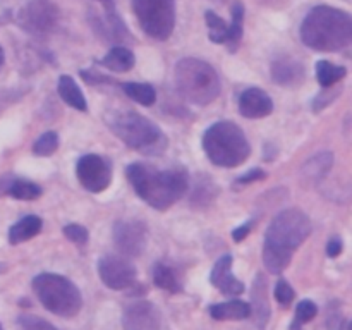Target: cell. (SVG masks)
Wrapping results in <instances>:
<instances>
[{
  "label": "cell",
  "instance_id": "14",
  "mask_svg": "<svg viewBox=\"0 0 352 330\" xmlns=\"http://www.w3.org/2000/svg\"><path fill=\"white\" fill-rule=\"evenodd\" d=\"M210 282L226 296H239L244 292L243 282L237 280L232 275V256L230 254H226V256L217 260L212 275H210Z\"/></svg>",
  "mask_w": 352,
  "mask_h": 330
},
{
  "label": "cell",
  "instance_id": "34",
  "mask_svg": "<svg viewBox=\"0 0 352 330\" xmlns=\"http://www.w3.org/2000/svg\"><path fill=\"white\" fill-rule=\"evenodd\" d=\"M64 234L67 239H71L72 243L76 244H86L88 243V230L82 226H78V223H69V226L64 227Z\"/></svg>",
  "mask_w": 352,
  "mask_h": 330
},
{
  "label": "cell",
  "instance_id": "23",
  "mask_svg": "<svg viewBox=\"0 0 352 330\" xmlns=\"http://www.w3.org/2000/svg\"><path fill=\"white\" fill-rule=\"evenodd\" d=\"M153 282L157 287L165 289V291L177 292L181 291V284H179L177 274H175L174 268L167 263H157L153 270Z\"/></svg>",
  "mask_w": 352,
  "mask_h": 330
},
{
  "label": "cell",
  "instance_id": "36",
  "mask_svg": "<svg viewBox=\"0 0 352 330\" xmlns=\"http://www.w3.org/2000/svg\"><path fill=\"white\" fill-rule=\"evenodd\" d=\"M340 253H342V241H340V237H333V239H330V243L327 244V254H329L330 258H337Z\"/></svg>",
  "mask_w": 352,
  "mask_h": 330
},
{
  "label": "cell",
  "instance_id": "8",
  "mask_svg": "<svg viewBox=\"0 0 352 330\" xmlns=\"http://www.w3.org/2000/svg\"><path fill=\"white\" fill-rule=\"evenodd\" d=\"M133 10L148 36L158 41L170 38L175 28L174 0H133Z\"/></svg>",
  "mask_w": 352,
  "mask_h": 330
},
{
  "label": "cell",
  "instance_id": "10",
  "mask_svg": "<svg viewBox=\"0 0 352 330\" xmlns=\"http://www.w3.org/2000/svg\"><path fill=\"white\" fill-rule=\"evenodd\" d=\"M76 174L82 188L91 192H102L112 182V170L110 165L98 155H85L78 160Z\"/></svg>",
  "mask_w": 352,
  "mask_h": 330
},
{
  "label": "cell",
  "instance_id": "19",
  "mask_svg": "<svg viewBox=\"0 0 352 330\" xmlns=\"http://www.w3.org/2000/svg\"><path fill=\"white\" fill-rule=\"evenodd\" d=\"M41 227H43V222H41L40 217L36 215L24 217V219H21L19 222H16L9 229V243L19 244V243H24V241L33 239L34 236L40 234Z\"/></svg>",
  "mask_w": 352,
  "mask_h": 330
},
{
  "label": "cell",
  "instance_id": "9",
  "mask_svg": "<svg viewBox=\"0 0 352 330\" xmlns=\"http://www.w3.org/2000/svg\"><path fill=\"white\" fill-rule=\"evenodd\" d=\"M17 23L33 36H45L57 28L58 9L48 0H31L17 14Z\"/></svg>",
  "mask_w": 352,
  "mask_h": 330
},
{
  "label": "cell",
  "instance_id": "35",
  "mask_svg": "<svg viewBox=\"0 0 352 330\" xmlns=\"http://www.w3.org/2000/svg\"><path fill=\"white\" fill-rule=\"evenodd\" d=\"M265 177H267V174H265L261 168H253V170H250L248 174L241 175L239 182H241V184H250V182L261 181V179H265Z\"/></svg>",
  "mask_w": 352,
  "mask_h": 330
},
{
  "label": "cell",
  "instance_id": "32",
  "mask_svg": "<svg viewBox=\"0 0 352 330\" xmlns=\"http://www.w3.org/2000/svg\"><path fill=\"white\" fill-rule=\"evenodd\" d=\"M274 294H275V299H277L282 306H289L296 298L294 289H292L291 284H289L287 280H284V278H280V280L277 282Z\"/></svg>",
  "mask_w": 352,
  "mask_h": 330
},
{
  "label": "cell",
  "instance_id": "40",
  "mask_svg": "<svg viewBox=\"0 0 352 330\" xmlns=\"http://www.w3.org/2000/svg\"><path fill=\"white\" fill-rule=\"evenodd\" d=\"M0 330H3V327H2V323H0Z\"/></svg>",
  "mask_w": 352,
  "mask_h": 330
},
{
  "label": "cell",
  "instance_id": "25",
  "mask_svg": "<svg viewBox=\"0 0 352 330\" xmlns=\"http://www.w3.org/2000/svg\"><path fill=\"white\" fill-rule=\"evenodd\" d=\"M124 91L131 100L144 107L153 105L155 100H157V91H155L153 86L146 85V82H126Z\"/></svg>",
  "mask_w": 352,
  "mask_h": 330
},
{
  "label": "cell",
  "instance_id": "2",
  "mask_svg": "<svg viewBox=\"0 0 352 330\" xmlns=\"http://www.w3.org/2000/svg\"><path fill=\"white\" fill-rule=\"evenodd\" d=\"M301 40L313 50L352 57V16L330 6L313 7L301 24Z\"/></svg>",
  "mask_w": 352,
  "mask_h": 330
},
{
  "label": "cell",
  "instance_id": "21",
  "mask_svg": "<svg viewBox=\"0 0 352 330\" xmlns=\"http://www.w3.org/2000/svg\"><path fill=\"white\" fill-rule=\"evenodd\" d=\"M136 58L134 54L126 47H113L105 57L102 58V65L113 72H127L134 67Z\"/></svg>",
  "mask_w": 352,
  "mask_h": 330
},
{
  "label": "cell",
  "instance_id": "24",
  "mask_svg": "<svg viewBox=\"0 0 352 330\" xmlns=\"http://www.w3.org/2000/svg\"><path fill=\"white\" fill-rule=\"evenodd\" d=\"M346 74L347 71L342 65H336L329 60H320L316 64V78H318V82L323 88L337 85Z\"/></svg>",
  "mask_w": 352,
  "mask_h": 330
},
{
  "label": "cell",
  "instance_id": "30",
  "mask_svg": "<svg viewBox=\"0 0 352 330\" xmlns=\"http://www.w3.org/2000/svg\"><path fill=\"white\" fill-rule=\"evenodd\" d=\"M58 148V136L57 133H45L41 134L36 140V143L33 144V153L38 157H50L52 153H55Z\"/></svg>",
  "mask_w": 352,
  "mask_h": 330
},
{
  "label": "cell",
  "instance_id": "26",
  "mask_svg": "<svg viewBox=\"0 0 352 330\" xmlns=\"http://www.w3.org/2000/svg\"><path fill=\"white\" fill-rule=\"evenodd\" d=\"M206 26H208V36L213 43H227L229 41V24L222 19L220 16H217L213 10H206L205 14Z\"/></svg>",
  "mask_w": 352,
  "mask_h": 330
},
{
  "label": "cell",
  "instance_id": "28",
  "mask_svg": "<svg viewBox=\"0 0 352 330\" xmlns=\"http://www.w3.org/2000/svg\"><path fill=\"white\" fill-rule=\"evenodd\" d=\"M243 19H244V7L241 2H236L232 6V23L229 24V50H236L243 38Z\"/></svg>",
  "mask_w": 352,
  "mask_h": 330
},
{
  "label": "cell",
  "instance_id": "22",
  "mask_svg": "<svg viewBox=\"0 0 352 330\" xmlns=\"http://www.w3.org/2000/svg\"><path fill=\"white\" fill-rule=\"evenodd\" d=\"M332 165L333 155L330 151H322V153L315 155V157L306 162L305 167H302V174L309 181H320V179H323L329 174Z\"/></svg>",
  "mask_w": 352,
  "mask_h": 330
},
{
  "label": "cell",
  "instance_id": "13",
  "mask_svg": "<svg viewBox=\"0 0 352 330\" xmlns=\"http://www.w3.org/2000/svg\"><path fill=\"white\" fill-rule=\"evenodd\" d=\"M124 330H162V315L150 301H138L124 309Z\"/></svg>",
  "mask_w": 352,
  "mask_h": 330
},
{
  "label": "cell",
  "instance_id": "38",
  "mask_svg": "<svg viewBox=\"0 0 352 330\" xmlns=\"http://www.w3.org/2000/svg\"><path fill=\"white\" fill-rule=\"evenodd\" d=\"M2 64H3V50L2 47H0V67H2Z\"/></svg>",
  "mask_w": 352,
  "mask_h": 330
},
{
  "label": "cell",
  "instance_id": "29",
  "mask_svg": "<svg viewBox=\"0 0 352 330\" xmlns=\"http://www.w3.org/2000/svg\"><path fill=\"white\" fill-rule=\"evenodd\" d=\"M318 313V306L311 301V299H302L299 301L298 308H296V318L294 323L291 325V330H301V325L311 322Z\"/></svg>",
  "mask_w": 352,
  "mask_h": 330
},
{
  "label": "cell",
  "instance_id": "27",
  "mask_svg": "<svg viewBox=\"0 0 352 330\" xmlns=\"http://www.w3.org/2000/svg\"><path fill=\"white\" fill-rule=\"evenodd\" d=\"M7 195L12 196L16 199H24V201H30V199H36L41 196V188L34 182L30 181H21V179H14L9 186H7Z\"/></svg>",
  "mask_w": 352,
  "mask_h": 330
},
{
  "label": "cell",
  "instance_id": "31",
  "mask_svg": "<svg viewBox=\"0 0 352 330\" xmlns=\"http://www.w3.org/2000/svg\"><path fill=\"white\" fill-rule=\"evenodd\" d=\"M340 91H342L340 86H337V88H332V86L325 88V91L318 93V95L315 96V100H313V110H315V112H320V110L325 109L327 105H330V103L340 95Z\"/></svg>",
  "mask_w": 352,
  "mask_h": 330
},
{
  "label": "cell",
  "instance_id": "4",
  "mask_svg": "<svg viewBox=\"0 0 352 330\" xmlns=\"http://www.w3.org/2000/svg\"><path fill=\"white\" fill-rule=\"evenodd\" d=\"M105 120L120 141L140 153L162 155L167 150V138L164 131L140 113L131 110H110Z\"/></svg>",
  "mask_w": 352,
  "mask_h": 330
},
{
  "label": "cell",
  "instance_id": "18",
  "mask_svg": "<svg viewBox=\"0 0 352 330\" xmlns=\"http://www.w3.org/2000/svg\"><path fill=\"white\" fill-rule=\"evenodd\" d=\"M210 315L213 320L219 322H227V320H244L251 316V306L250 302H244L241 299H234V301L219 302V305L210 306Z\"/></svg>",
  "mask_w": 352,
  "mask_h": 330
},
{
  "label": "cell",
  "instance_id": "6",
  "mask_svg": "<svg viewBox=\"0 0 352 330\" xmlns=\"http://www.w3.org/2000/svg\"><path fill=\"white\" fill-rule=\"evenodd\" d=\"M175 85L179 91L195 105H208L220 95V78L205 60L186 57L175 65Z\"/></svg>",
  "mask_w": 352,
  "mask_h": 330
},
{
  "label": "cell",
  "instance_id": "41",
  "mask_svg": "<svg viewBox=\"0 0 352 330\" xmlns=\"http://www.w3.org/2000/svg\"><path fill=\"white\" fill-rule=\"evenodd\" d=\"M219 2H226V0H219Z\"/></svg>",
  "mask_w": 352,
  "mask_h": 330
},
{
  "label": "cell",
  "instance_id": "3",
  "mask_svg": "<svg viewBox=\"0 0 352 330\" xmlns=\"http://www.w3.org/2000/svg\"><path fill=\"white\" fill-rule=\"evenodd\" d=\"M131 186L141 199L155 210H167L188 191V175L182 170H157L144 164H131L126 168Z\"/></svg>",
  "mask_w": 352,
  "mask_h": 330
},
{
  "label": "cell",
  "instance_id": "39",
  "mask_svg": "<svg viewBox=\"0 0 352 330\" xmlns=\"http://www.w3.org/2000/svg\"><path fill=\"white\" fill-rule=\"evenodd\" d=\"M347 330H352V320L349 322V325H347Z\"/></svg>",
  "mask_w": 352,
  "mask_h": 330
},
{
  "label": "cell",
  "instance_id": "15",
  "mask_svg": "<svg viewBox=\"0 0 352 330\" xmlns=\"http://www.w3.org/2000/svg\"><path fill=\"white\" fill-rule=\"evenodd\" d=\"M239 110L248 119H261L274 112V102L263 89L250 88L239 96Z\"/></svg>",
  "mask_w": 352,
  "mask_h": 330
},
{
  "label": "cell",
  "instance_id": "20",
  "mask_svg": "<svg viewBox=\"0 0 352 330\" xmlns=\"http://www.w3.org/2000/svg\"><path fill=\"white\" fill-rule=\"evenodd\" d=\"M58 95L72 109L81 110V112H86V109H88L82 91L71 76H60V79H58Z\"/></svg>",
  "mask_w": 352,
  "mask_h": 330
},
{
  "label": "cell",
  "instance_id": "7",
  "mask_svg": "<svg viewBox=\"0 0 352 330\" xmlns=\"http://www.w3.org/2000/svg\"><path fill=\"white\" fill-rule=\"evenodd\" d=\"M34 294L45 309L57 316L72 318L82 308V296L78 285L58 274H40L33 278Z\"/></svg>",
  "mask_w": 352,
  "mask_h": 330
},
{
  "label": "cell",
  "instance_id": "11",
  "mask_svg": "<svg viewBox=\"0 0 352 330\" xmlns=\"http://www.w3.org/2000/svg\"><path fill=\"white\" fill-rule=\"evenodd\" d=\"M98 275L103 284L112 291H124L136 280V268L126 258L107 254L98 261Z\"/></svg>",
  "mask_w": 352,
  "mask_h": 330
},
{
  "label": "cell",
  "instance_id": "37",
  "mask_svg": "<svg viewBox=\"0 0 352 330\" xmlns=\"http://www.w3.org/2000/svg\"><path fill=\"white\" fill-rule=\"evenodd\" d=\"M251 227H253V220H250V222L243 223L241 227H237L236 230L232 232V237L236 243H241V241L244 239V237H248V234L251 232Z\"/></svg>",
  "mask_w": 352,
  "mask_h": 330
},
{
  "label": "cell",
  "instance_id": "12",
  "mask_svg": "<svg viewBox=\"0 0 352 330\" xmlns=\"http://www.w3.org/2000/svg\"><path fill=\"white\" fill-rule=\"evenodd\" d=\"M148 230L140 220L133 222H117L113 226V243L117 250L126 256H140L146 246Z\"/></svg>",
  "mask_w": 352,
  "mask_h": 330
},
{
  "label": "cell",
  "instance_id": "1",
  "mask_svg": "<svg viewBox=\"0 0 352 330\" xmlns=\"http://www.w3.org/2000/svg\"><path fill=\"white\" fill-rule=\"evenodd\" d=\"M311 234V220L296 208L278 213L267 229L263 246V263L270 274L280 275L291 263L296 250Z\"/></svg>",
  "mask_w": 352,
  "mask_h": 330
},
{
  "label": "cell",
  "instance_id": "16",
  "mask_svg": "<svg viewBox=\"0 0 352 330\" xmlns=\"http://www.w3.org/2000/svg\"><path fill=\"white\" fill-rule=\"evenodd\" d=\"M251 313L254 315V323L260 330L267 327L272 316L270 301H268V280L263 274L254 277L253 289H251Z\"/></svg>",
  "mask_w": 352,
  "mask_h": 330
},
{
  "label": "cell",
  "instance_id": "17",
  "mask_svg": "<svg viewBox=\"0 0 352 330\" xmlns=\"http://www.w3.org/2000/svg\"><path fill=\"white\" fill-rule=\"evenodd\" d=\"M272 78L277 85H299L305 79V67L291 57H280L272 64Z\"/></svg>",
  "mask_w": 352,
  "mask_h": 330
},
{
  "label": "cell",
  "instance_id": "33",
  "mask_svg": "<svg viewBox=\"0 0 352 330\" xmlns=\"http://www.w3.org/2000/svg\"><path fill=\"white\" fill-rule=\"evenodd\" d=\"M17 323H19V327L23 330H58L55 329L52 323L45 322V320L41 318H36V316H21V318L17 320Z\"/></svg>",
  "mask_w": 352,
  "mask_h": 330
},
{
  "label": "cell",
  "instance_id": "5",
  "mask_svg": "<svg viewBox=\"0 0 352 330\" xmlns=\"http://www.w3.org/2000/svg\"><path fill=\"white\" fill-rule=\"evenodd\" d=\"M203 150L219 167H239L251 155V144L244 131L230 120L212 124L203 134Z\"/></svg>",
  "mask_w": 352,
  "mask_h": 330
}]
</instances>
